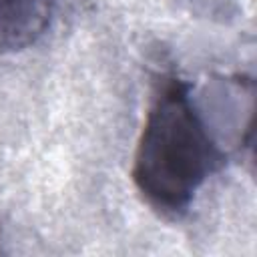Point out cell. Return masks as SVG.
Wrapping results in <instances>:
<instances>
[{
    "label": "cell",
    "mask_w": 257,
    "mask_h": 257,
    "mask_svg": "<svg viewBox=\"0 0 257 257\" xmlns=\"http://www.w3.org/2000/svg\"><path fill=\"white\" fill-rule=\"evenodd\" d=\"M227 161V151L193 86L163 76L151 98L133 161V183L143 201L163 217L185 215L205 185Z\"/></svg>",
    "instance_id": "6da1fadb"
},
{
    "label": "cell",
    "mask_w": 257,
    "mask_h": 257,
    "mask_svg": "<svg viewBox=\"0 0 257 257\" xmlns=\"http://www.w3.org/2000/svg\"><path fill=\"white\" fill-rule=\"evenodd\" d=\"M54 0H0V54L38 42L50 26Z\"/></svg>",
    "instance_id": "7a4b0ae2"
}]
</instances>
